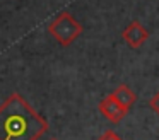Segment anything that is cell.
<instances>
[{
    "instance_id": "6da1fadb",
    "label": "cell",
    "mask_w": 159,
    "mask_h": 140,
    "mask_svg": "<svg viewBox=\"0 0 159 140\" xmlns=\"http://www.w3.org/2000/svg\"><path fill=\"white\" fill-rule=\"evenodd\" d=\"M48 123L21 94H12L0 106V140H38Z\"/></svg>"
},
{
    "instance_id": "7a4b0ae2",
    "label": "cell",
    "mask_w": 159,
    "mask_h": 140,
    "mask_svg": "<svg viewBox=\"0 0 159 140\" xmlns=\"http://www.w3.org/2000/svg\"><path fill=\"white\" fill-rule=\"evenodd\" d=\"M48 33L55 38L57 43H60L62 46H69L82 34V26L70 12L63 10L48 24Z\"/></svg>"
},
{
    "instance_id": "3957f363",
    "label": "cell",
    "mask_w": 159,
    "mask_h": 140,
    "mask_svg": "<svg viewBox=\"0 0 159 140\" xmlns=\"http://www.w3.org/2000/svg\"><path fill=\"white\" fill-rule=\"evenodd\" d=\"M98 108H99L101 115H103L108 121H111V123H120L121 120L127 116V113H128L123 106H120L116 101H115L111 94H108L106 97L101 99Z\"/></svg>"
},
{
    "instance_id": "277c9868",
    "label": "cell",
    "mask_w": 159,
    "mask_h": 140,
    "mask_svg": "<svg viewBox=\"0 0 159 140\" xmlns=\"http://www.w3.org/2000/svg\"><path fill=\"white\" fill-rule=\"evenodd\" d=\"M121 36H123L125 43L130 48H140L142 44L149 39V31L145 29L139 20H132V22L123 29Z\"/></svg>"
},
{
    "instance_id": "5b68a950",
    "label": "cell",
    "mask_w": 159,
    "mask_h": 140,
    "mask_svg": "<svg viewBox=\"0 0 159 140\" xmlns=\"http://www.w3.org/2000/svg\"><path fill=\"white\" fill-rule=\"evenodd\" d=\"M111 96H113L115 101H116L120 106H123L127 111L137 102V94H135L127 84H120L113 92H111Z\"/></svg>"
},
{
    "instance_id": "8992f818",
    "label": "cell",
    "mask_w": 159,
    "mask_h": 140,
    "mask_svg": "<svg viewBox=\"0 0 159 140\" xmlns=\"http://www.w3.org/2000/svg\"><path fill=\"white\" fill-rule=\"evenodd\" d=\"M149 106H151V109H152V111H154L156 115L159 116V91H157V92H156V94L151 97V101H149Z\"/></svg>"
},
{
    "instance_id": "52a82bcc",
    "label": "cell",
    "mask_w": 159,
    "mask_h": 140,
    "mask_svg": "<svg viewBox=\"0 0 159 140\" xmlns=\"http://www.w3.org/2000/svg\"><path fill=\"white\" fill-rule=\"evenodd\" d=\"M98 140H123V138H121L120 135H116V133H115L113 130H106V132H104Z\"/></svg>"
},
{
    "instance_id": "ba28073f",
    "label": "cell",
    "mask_w": 159,
    "mask_h": 140,
    "mask_svg": "<svg viewBox=\"0 0 159 140\" xmlns=\"http://www.w3.org/2000/svg\"><path fill=\"white\" fill-rule=\"evenodd\" d=\"M50 140H58V138H50Z\"/></svg>"
}]
</instances>
